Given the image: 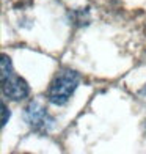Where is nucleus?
I'll return each instance as SVG.
<instances>
[{
	"mask_svg": "<svg viewBox=\"0 0 146 154\" xmlns=\"http://www.w3.org/2000/svg\"><path fill=\"white\" fill-rule=\"evenodd\" d=\"M0 82H2V93L11 101H22L30 93L29 83L14 72L13 63L6 55H2L0 60Z\"/></svg>",
	"mask_w": 146,
	"mask_h": 154,
	"instance_id": "f257e3e1",
	"label": "nucleus"
},
{
	"mask_svg": "<svg viewBox=\"0 0 146 154\" xmlns=\"http://www.w3.org/2000/svg\"><path fill=\"white\" fill-rule=\"evenodd\" d=\"M79 82H80V77L75 71L61 69L52 80L50 87H49V91H47L49 102L55 104V106H65L71 99L75 88L79 87Z\"/></svg>",
	"mask_w": 146,
	"mask_h": 154,
	"instance_id": "f03ea898",
	"label": "nucleus"
},
{
	"mask_svg": "<svg viewBox=\"0 0 146 154\" xmlns=\"http://www.w3.org/2000/svg\"><path fill=\"white\" fill-rule=\"evenodd\" d=\"M24 120L35 132H39V134L49 132L55 123V120L47 113V110L38 101H33L27 106L24 112Z\"/></svg>",
	"mask_w": 146,
	"mask_h": 154,
	"instance_id": "7ed1b4c3",
	"label": "nucleus"
},
{
	"mask_svg": "<svg viewBox=\"0 0 146 154\" xmlns=\"http://www.w3.org/2000/svg\"><path fill=\"white\" fill-rule=\"evenodd\" d=\"M8 120H10V110L6 109L5 102H2V128H5V126H6Z\"/></svg>",
	"mask_w": 146,
	"mask_h": 154,
	"instance_id": "20e7f679",
	"label": "nucleus"
}]
</instances>
